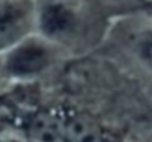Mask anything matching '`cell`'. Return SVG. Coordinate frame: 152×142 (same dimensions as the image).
<instances>
[{
	"label": "cell",
	"instance_id": "3",
	"mask_svg": "<svg viewBox=\"0 0 152 142\" xmlns=\"http://www.w3.org/2000/svg\"><path fill=\"white\" fill-rule=\"evenodd\" d=\"M36 30L37 0H0V55Z\"/></svg>",
	"mask_w": 152,
	"mask_h": 142
},
{
	"label": "cell",
	"instance_id": "2",
	"mask_svg": "<svg viewBox=\"0 0 152 142\" xmlns=\"http://www.w3.org/2000/svg\"><path fill=\"white\" fill-rule=\"evenodd\" d=\"M61 47L42 34H31L1 55V71L16 79L39 76L50 68Z\"/></svg>",
	"mask_w": 152,
	"mask_h": 142
},
{
	"label": "cell",
	"instance_id": "5",
	"mask_svg": "<svg viewBox=\"0 0 152 142\" xmlns=\"http://www.w3.org/2000/svg\"><path fill=\"white\" fill-rule=\"evenodd\" d=\"M145 1H148L149 4H152V0H145Z\"/></svg>",
	"mask_w": 152,
	"mask_h": 142
},
{
	"label": "cell",
	"instance_id": "4",
	"mask_svg": "<svg viewBox=\"0 0 152 142\" xmlns=\"http://www.w3.org/2000/svg\"><path fill=\"white\" fill-rule=\"evenodd\" d=\"M124 49L129 61L139 71L152 76V18L139 19L129 27Z\"/></svg>",
	"mask_w": 152,
	"mask_h": 142
},
{
	"label": "cell",
	"instance_id": "1",
	"mask_svg": "<svg viewBox=\"0 0 152 142\" xmlns=\"http://www.w3.org/2000/svg\"><path fill=\"white\" fill-rule=\"evenodd\" d=\"M89 24L81 0H37V31L61 49L78 45Z\"/></svg>",
	"mask_w": 152,
	"mask_h": 142
}]
</instances>
